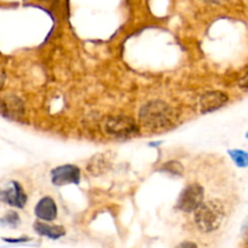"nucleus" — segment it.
Listing matches in <instances>:
<instances>
[{
  "mask_svg": "<svg viewBox=\"0 0 248 248\" xmlns=\"http://www.w3.org/2000/svg\"><path fill=\"white\" fill-rule=\"evenodd\" d=\"M240 86L244 87V89H248V69L247 72L242 75L241 79H240Z\"/></svg>",
  "mask_w": 248,
  "mask_h": 248,
  "instance_id": "nucleus-14",
  "label": "nucleus"
},
{
  "mask_svg": "<svg viewBox=\"0 0 248 248\" xmlns=\"http://www.w3.org/2000/svg\"><path fill=\"white\" fill-rule=\"evenodd\" d=\"M1 201L6 205L17 208H23L27 203V195L21 184L16 181H11L1 190Z\"/></svg>",
  "mask_w": 248,
  "mask_h": 248,
  "instance_id": "nucleus-6",
  "label": "nucleus"
},
{
  "mask_svg": "<svg viewBox=\"0 0 248 248\" xmlns=\"http://www.w3.org/2000/svg\"><path fill=\"white\" fill-rule=\"evenodd\" d=\"M228 102V96L220 91L206 92L200 98V110L202 114L211 113L222 108Z\"/></svg>",
  "mask_w": 248,
  "mask_h": 248,
  "instance_id": "nucleus-7",
  "label": "nucleus"
},
{
  "mask_svg": "<svg viewBox=\"0 0 248 248\" xmlns=\"http://www.w3.org/2000/svg\"><path fill=\"white\" fill-rule=\"evenodd\" d=\"M34 230H35L36 234L52 240H57L65 235L64 228L61 227V225H51L43 222H36L34 224Z\"/></svg>",
  "mask_w": 248,
  "mask_h": 248,
  "instance_id": "nucleus-10",
  "label": "nucleus"
},
{
  "mask_svg": "<svg viewBox=\"0 0 248 248\" xmlns=\"http://www.w3.org/2000/svg\"><path fill=\"white\" fill-rule=\"evenodd\" d=\"M19 223H21V218H19L18 213L15 212V211H9V212L1 218V224L10 228H16Z\"/></svg>",
  "mask_w": 248,
  "mask_h": 248,
  "instance_id": "nucleus-12",
  "label": "nucleus"
},
{
  "mask_svg": "<svg viewBox=\"0 0 248 248\" xmlns=\"http://www.w3.org/2000/svg\"><path fill=\"white\" fill-rule=\"evenodd\" d=\"M140 121L150 131L167 130L176 123V114L165 102L152 101L144 104L140 109Z\"/></svg>",
  "mask_w": 248,
  "mask_h": 248,
  "instance_id": "nucleus-1",
  "label": "nucleus"
},
{
  "mask_svg": "<svg viewBox=\"0 0 248 248\" xmlns=\"http://www.w3.org/2000/svg\"><path fill=\"white\" fill-rule=\"evenodd\" d=\"M207 1H212V2H219V1H222V0H207Z\"/></svg>",
  "mask_w": 248,
  "mask_h": 248,
  "instance_id": "nucleus-16",
  "label": "nucleus"
},
{
  "mask_svg": "<svg viewBox=\"0 0 248 248\" xmlns=\"http://www.w3.org/2000/svg\"><path fill=\"white\" fill-rule=\"evenodd\" d=\"M2 115L10 119H18L23 115V103L18 97L6 94L1 99Z\"/></svg>",
  "mask_w": 248,
  "mask_h": 248,
  "instance_id": "nucleus-9",
  "label": "nucleus"
},
{
  "mask_svg": "<svg viewBox=\"0 0 248 248\" xmlns=\"http://www.w3.org/2000/svg\"><path fill=\"white\" fill-rule=\"evenodd\" d=\"M205 199V190L200 184H190L182 190L176 208L186 213L196 212Z\"/></svg>",
  "mask_w": 248,
  "mask_h": 248,
  "instance_id": "nucleus-3",
  "label": "nucleus"
},
{
  "mask_svg": "<svg viewBox=\"0 0 248 248\" xmlns=\"http://www.w3.org/2000/svg\"><path fill=\"white\" fill-rule=\"evenodd\" d=\"M106 132L118 138L132 137L138 133V126L136 121L128 116H111L106 123Z\"/></svg>",
  "mask_w": 248,
  "mask_h": 248,
  "instance_id": "nucleus-4",
  "label": "nucleus"
},
{
  "mask_svg": "<svg viewBox=\"0 0 248 248\" xmlns=\"http://www.w3.org/2000/svg\"><path fill=\"white\" fill-rule=\"evenodd\" d=\"M225 217V208L219 200L205 201L195 212V224L202 232L217 230Z\"/></svg>",
  "mask_w": 248,
  "mask_h": 248,
  "instance_id": "nucleus-2",
  "label": "nucleus"
},
{
  "mask_svg": "<svg viewBox=\"0 0 248 248\" xmlns=\"http://www.w3.org/2000/svg\"><path fill=\"white\" fill-rule=\"evenodd\" d=\"M34 212L39 219L52 222L57 218V206H56L55 200L50 196H45L36 203Z\"/></svg>",
  "mask_w": 248,
  "mask_h": 248,
  "instance_id": "nucleus-8",
  "label": "nucleus"
},
{
  "mask_svg": "<svg viewBox=\"0 0 248 248\" xmlns=\"http://www.w3.org/2000/svg\"><path fill=\"white\" fill-rule=\"evenodd\" d=\"M162 170L171 174H177V176H181L182 172H183V167H182V165L178 161L166 162L164 167H162Z\"/></svg>",
  "mask_w": 248,
  "mask_h": 248,
  "instance_id": "nucleus-13",
  "label": "nucleus"
},
{
  "mask_svg": "<svg viewBox=\"0 0 248 248\" xmlns=\"http://www.w3.org/2000/svg\"><path fill=\"white\" fill-rule=\"evenodd\" d=\"M246 137H247V138H248V132H247V135H246Z\"/></svg>",
  "mask_w": 248,
  "mask_h": 248,
  "instance_id": "nucleus-17",
  "label": "nucleus"
},
{
  "mask_svg": "<svg viewBox=\"0 0 248 248\" xmlns=\"http://www.w3.org/2000/svg\"><path fill=\"white\" fill-rule=\"evenodd\" d=\"M176 248H198V246H196V244H194V242L184 241L182 242V244H179Z\"/></svg>",
  "mask_w": 248,
  "mask_h": 248,
  "instance_id": "nucleus-15",
  "label": "nucleus"
},
{
  "mask_svg": "<svg viewBox=\"0 0 248 248\" xmlns=\"http://www.w3.org/2000/svg\"><path fill=\"white\" fill-rule=\"evenodd\" d=\"M229 155L232 159V161L239 167H247L248 166V152L241 149L229 150Z\"/></svg>",
  "mask_w": 248,
  "mask_h": 248,
  "instance_id": "nucleus-11",
  "label": "nucleus"
},
{
  "mask_svg": "<svg viewBox=\"0 0 248 248\" xmlns=\"http://www.w3.org/2000/svg\"><path fill=\"white\" fill-rule=\"evenodd\" d=\"M80 169L75 165H62L51 171V182L55 186H62L67 184H79Z\"/></svg>",
  "mask_w": 248,
  "mask_h": 248,
  "instance_id": "nucleus-5",
  "label": "nucleus"
}]
</instances>
